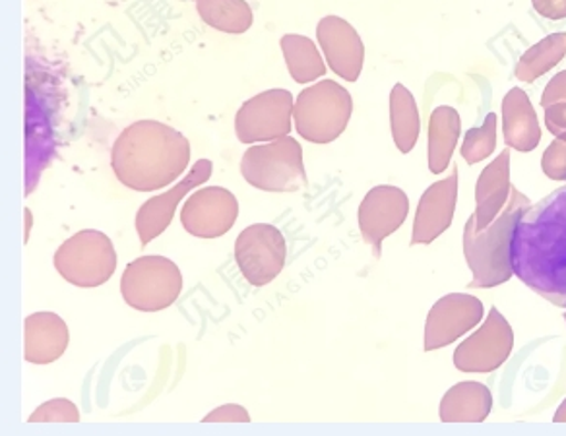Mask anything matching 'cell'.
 <instances>
[{
    "label": "cell",
    "mask_w": 566,
    "mask_h": 436,
    "mask_svg": "<svg viewBox=\"0 0 566 436\" xmlns=\"http://www.w3.org/2000/svg\"><path fill=\"white\" fill-rule=\"evenodd\" d=\"M293 102L287 89H268L251 97L237 111V138L243 143L274 142L292 132Z\"/></svg>",
    "instance_id": "obj_8"
},
{
    "label": "cell",
    "mask_w": 566,
    "mask_h": 436,
    "mask_svg": "<svg viewBox=\"0 0 566 436\" xmlns=\"http://www.w3.org/2000/svg\"><path fill=\"white\" fill-rule=\"evenodd\" d=\"M352 111L354 99L346 87L334 79H323L297 96L293 120L303 140L331 143L344 135Z\"/></svg>",
    "instance_id": "obj_4"
},
{
    "label": "cell",
    "mask_w": 566,
    "mask_h": 436,
    "mask_svg": "<svg viewBox=\"0 0 566 436\" xmlns=\"http://www.w3.org/2000/svg\"><path fill=\"white\" fill-rule=\"evenodd\" d=\"M547 127L557 136L558 140L566 142V104H553L547 107Z\"/></svg>",
    "instance_id": "obj_27"
},
{
    "label": "cell",
    "mask_w": 566,
    "mask_h": 436,
    "mask_svg": "<svg viewBox=\"0 0 566 436\" xmlns=\"http://www.w3.org/2000/svg\"><path fill=\"white\" fill-rule=\"evenodd\" d=\"M504 138L520 151L534 150L539 142V127L534 109L522 89H511L503 104Z\"/></svg>",
    "instance_id": "obj_16"
},
{
    "label": "cell",
    "mask_w": 566,
    "mask_h": 436,
    "mask_svg": "<svg viewBox=\"0 0 566 436\" xmlns=\"http://www.w3.org/2000/svg\"><path fill=\"white\" fill-rule=\"evenodd\" d=\"M212 171L213 163L210 159H198L181 183L174 187L171 191L164 192V194L154 196V199L142 204L138 214H136V231L140 235L142 246L151 243L154 238L159 237L171 225L179 202H182V199L192 189L205 184L212 177Z\"/></svg>",
    "instance_id": "obj_11"
},
{
    "label": "cell",
    "mask_w": 566,
    "mask_h": 436,
    "mask_svg": "<svg viewBox=\"0 0 566 436\" xmlns=\"http://www.w3.org/2000/svg\"><path fill=\"white\" fill-rule=\"evenodd\" d=\"M181 291V270L166 256H140L126 266L120 278L123 299L140 312L169 309Z\"/></svg>",
    "instance_id": "obj_6"
},
{
    "label": "cell",
    "mask_w": 566,
    "mask_h": 436,
    "mask_svg": "<svg viewBox=\"0 0 566 436\" xmlns=\"http://www.w3.org/2000/svg\"><path fill=\"white\" fill-rule=\"evenodd\" d=\"M241 174L247 183L264 192H297L308 184L303 148L292 136L244 151Z\"/></svg>",
    "instance_id": "obj_3"
},
{
    "label": "cell",
    "mask_w": 566,
    "mask_h": 436,
    "mask_svg": "<svg viewBox=\"0 0 566 436\" xmlns=\"http://www.w3.org/2000/svg\"><path fill=\"white\" fill-rule=\"evenodd\" d=\"M543 171L549 179H566V142L557 140L543 156Z\"/></svg>",
    "instance_id": "obj_25"
},
{
    "label": "cell",
    "mask_w": 566,
    "mask_h": 436,
    "mask_svg": "<svg viewBox=\"0 0 566 436\" xmlns=\"http://www.w3.org/2000/svg\"><path fill=\"white\" fill-rule=\"evenodd\" d=\"M49 421H59V423H78V407L66 397H56L49 400L40 405V410L30 415V423H49Z\"/></svg>",
    "instance_id": "obj_24"
},
{
    "label": "cell",
    "mask_w": 566,
    "mask_h": 436,
    "mask_svg": "<svg viewBox=\"0 0 566 436\" xmlns=\"http://www.w3.org/2000/svg\"><path fill=\"white\" fill-rule=\"evenodd\" d=\"M458 166L452 167V174L441 183L427 189L417 206L416 225L411 245L433 243L434 238L449 230L457 206Z\"/></svg>",
    "instance_id": "obj_14"
},
{
    "label": "cell",
    "mask_w": 566,
    "mask_h": 436,
    "mask_svg": "<svg viewBox=\"0 0 566 436\" xmlns=\"http://www.w3.org/2000/svg\"><path fill=\"white\" fill-rule=\"evenodd\" d=\"M117 251L105 233L95 230L78 231L64 241L55 253L53 264L64 281L72 286L99 287L109 281L117 270Z\"/></svg>",
    "instance_id": "obj_5"
},
{
    "label": "cell",
    "mask_w": 566,
    "mask_h": 436,
    "mask_svg": "<svg viewBox=\"0 0 566 436\" xmlns=\"http://www.w3.org/2000/svg\"><path fill=\"white\" fill-rule=\"evenodd\" d=\"M220 421H228V423H249L251 415L244 410L243 405L228 404L221 405L212 413H208L205 417V423H220Z\"/></svg>",
    "instance_id": "obj_26"
},
{
    "label": "cell",
    "mask_w": 566,
    "mask_h": 436,
    "mask_svg": "<svg viewBox=\"0 0 566 436\" xmlns=\"http://www.w3.org/2000/svg\"><path fill=\"white\" fill-rule=\"evenodd\" d=\"M511 266L535 294L566 309V187L522 210L512 230Z\"/></svg>",
    "instance_id": "obj_1"
},
{
    "label": "cell",
    "mask_w": 566,
    "mask_h": 436,
    "mask_svg": "<svg viewBox=\"0 0 566 436\" xmlns=\"http://www.w3.org/2000/svg\"><path fill=\"white\" fill-rule=\"evenodd\" d=\"M460 136V117L452 107H439L429 123V169L442 173L449 166L450 156Z\"/></svg>",
    "instance_id": "obj_19"
},
{
    "label": "cell",
    "mask_w": 566,
    "mask_h": 436,
    "mask_svg": "<svg viewBox=\"0 0 566 436\" xmlns=\"http://www.w3.org/2000/svg\"><path fill=\"white\" fill-rule=\"evenodd\" d=\"M409 202L398 187H375L359 206V230L363 238L373 246L375 256L382 253V241L400 230L408 217Z\"/></svg>",
    "instance_id": "obj_10"
},
{
    "label": "cell",
    "mask_w": 566,
    "mask_h": 436,
    "mask_svg": "<svg viewBox=\"0 0 566 436\" xmlns=\"http://www.w3.org/2000/svg\"><path fill=\"white\" fill-rule=\"evenodd\" d=\"M560 99H566V72L563 74H558L553 78L547 89H545V96H543L542 104L543 107H547V105L557 104Z\"/></svg>",
    "instance_id": "obj_29"
},
{
    "label": "cell",
    "mask_w": 566,
    "mask_h": 436,
    "mask_svg": "<svg viewBox=\"0 0 566 436\" xmlns=\"http://www.w3.org/2000/svg\"><path fill=\"white\" fill-rule=\"evenodd\" d=\"M390 125L394 142L401 153L413 150L419 136V113L413 96L401 84H396L390 94Z\"/></svg>",
    "instance_id": "obj_21"
},
{
    "label": "cell",
    "mask_w": 566,
    "mask_h": 436,
    "mask_svg": "<svg viewBox=\"0 0 566 436\" xmlns=\"http://www.w3.org/2000/svg\"><path fill=\"white\" fill-rule=\"evenodd\" d=\"M565 53V33L551 35V38L543 40L542 43H537L535 47L527 51L526 55L522 56L518 68H516V76L524 79V82H532L537 76H542L543 72L549 71L551 66H555Z\"/></svg>",
    "instance_id": "obj_22"
},
{
    "label": "cell",
    "mask_w": 566,
    "mask_h": 436,
    "mask_svg": "<svg viewBox=\"0 0 566 436\" xmlns=\"http://www.w3.org/2000/svg\"><path fill=\"white\" fill-rule=\"evenodd\" d=\"M24 358L32 365H51L63 358L71 343V332L55 312H33L25 318Z\"/></svg>",
    "instance_id": "obj_15"
},
{
    "label": "cell",
    "mask_w": 566,
    "mask_h": 436,
    "mask_svg": "<svg viewBox=\"0 0 566 436\" xmlns=\"http://www.w3.org/2000/svg\"><path fill=\"white\" fill-rule=\"evenodd\" d=\"M287 243L282 231L270 223H254L235 241V260L244 279L254 287L272 284L285 266Z\"/></svg>",
    "instance_id": "obj_7"
},
{
    "label": "cell",
    "mask_w": 566,
    "mask_h": 436,
    "mask_svg": "<svg viewBox=\"0 0 566 436\" xmlns=\"http://www.w3.org/2000/svg\"><path fill=\"white\" fill-rule=\"evenodd\" d=\"M280 47H282L287 71L297 84H308L313 79L323 78L326 74V63L315 41L308 40L305 35L290 33V35H283Z\"/></svg>",
    "instance_id": "obj_18"
},
{
    "label": "cell",
    "mask_w": 566,
    "mask_h": 436,
    "mask_svg": "<svg viewBox=\"0 0 566 436\" xmlns=\"http://www.w3.org/2000/svg\"><path fill=\"white\" fill-rule=\"evenodd\" d=\"M190 163L185 136L158 120H138L118 135L111 167L126 189L151 192L179 181Z\"/></svg>",
    "instance_id": "obj_2"
},
{
    "label": "cell",
    "mask_w": 566,
    "mask_h": 436,
    "mask_svg": "<svg viewBox=\"0 0 566 436\" xmlns=\"http://www.w3.org/2000/svg\"><path fill=\"white\" fill-rule=\"evenodd\" d=\"M316 35L318 45L326 56V64L334 74H338L339 78L347 82L359 78L365 61V47L354 25L344 18L326 17L316 25Z\"/></svg>",
    "instance_id": "obj_12"
},
{
    "label": "cell",
    "mask_w": 566,
    "mask_h": 436,
    "mask_svg": "<svg viewBox=\"0 0 566 436\" xmlns=\"http://www.w3.org/2000/svg\"><path fill=\"white\" fill-rule=\"evenodd\" d=\"M495 127L496 117L491 113L483 128L468 132L464 148H462V156H464L468 163H478V161L488 158L489 153L495 150Z\"/></svg>",
    "instance_id": "obj_23"
},
{
    "label": "cell",
    "mask_w": 566,
    "mask_h": 436,
    "mask_svg": "<svg viewBox=\"0 0 566 436\" xmlns=\"http://www.w3.org/2000/svg\"><path fill=\"white\" fill-rule=\"evenodd\" d=\"M534 9L549 20L566 18V0H532Z\"/></svg>",
    "instance_id": "obj_28"
},
{
    "label": "cell",
    "mask_w": 566,
    "mask_h": 436,
    "mask_svg": "<svg viewBox=\"0 0 566 436\" xmlns=\"http://www.w3.org/2000/svg\"><path fill=\"white\" fill-rule=\"evenodd\" d=\"M483 307L468 295H449L434 305L424 325V351L449 345L481 318Z\"/></svg>",
    "instance_id": "obj_13"
},
{
    "label": "cell",
    "mask_w": 566,
    "mask_h": 436,
    "mask_svg": "<svg viewBox=\"0 0 566 436\" xmlns=\"http://www.w3.org/2000/svg\"><path fill=\"white\" fill-rule=\"evenodd\" d=\"M197 10L205 24L231 35L249 32L254 20L247 0H197Z\"/></svg>",
    "instance_id": "obj_20"
},
{
    "label": "cell",
    "mask_w": 566,
    "mask_h": 436,
    "mask_svg": "<svg viewBox=\"0 0 566 436\" xmlns=\"http://www.w3.org/2000/svg\"><path fill=\"white\" fill-rule=\"evenodd\" d=\"M239 217L235 194L223 187H205L190 194L181 210V223L187 233L198 238L223 237L233 230Z\"/></svg>",
    "instance_id": "obj_9"
},
{
    "label": "cell",
    "mask_w": 566,
    "mask_h": 436,
    "mask_svg": "<svg viewBox=\"0 0 566 436\" xmlns=\"http://www.w3.org/2000/svg\"><path fill=\"white\" fill-rule=\"evenodd\" d=\"M509 163H511V151L504 150L496 161L481 174L478 183V214L475 225L483 230L489 223H493L499 210L506 202V192L511 189L509 184Z\"/></svg>",
    "instance_id": "obj_17"
}]
</instances>
